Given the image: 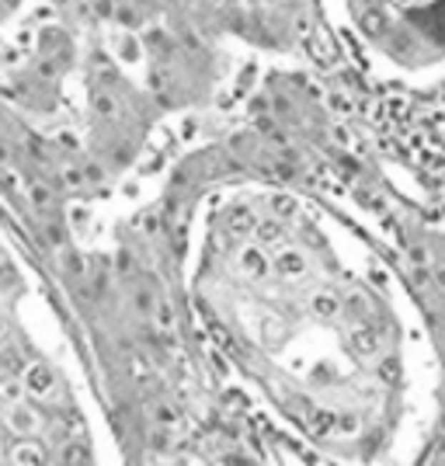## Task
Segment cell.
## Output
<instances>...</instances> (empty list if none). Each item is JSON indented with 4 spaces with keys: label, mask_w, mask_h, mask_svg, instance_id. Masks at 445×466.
I'll use <instances>...</instances> for the list:
<instances>
[{
    "label": "cell",
    "mask_w": 445,
    "mask_h": 466,
    "mask_svg": "<svg viewBox=\"0 0 445 466\" xmlns=\"http://www.w3.org/2000/svg\"><path fill=\"white\" fill-rule=\"evenodd\" d=\"M0 337H4V324H0Z\"/></svg>",
    "instance_id": "7a4b0ae2"
},
{
    "label": "cell",
    "mask_w": 445,
    "mask_h": 466,
    "mask_svg": "<svg viewBox=\"0 0 445 466\" xmlns=\"http://www.w3.org/2000/svg\"><path fill=\"white\" fill-rule=\"evenodd\" d=\"M25 383L31 393H49L53 390V372L46 369V365L39 362V365H28V372H25Z\"/></svg>",
    "instance_id": "6da1fadb"
}]
</instances>
